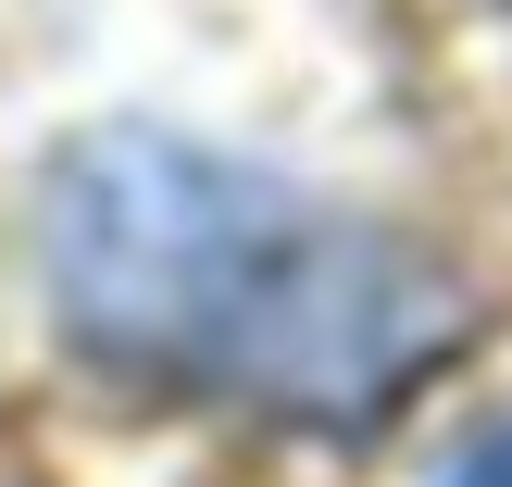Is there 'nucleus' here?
<instances>
[{
    "label": "nucleus",
    "mask_w": 512,
    "mask_h": 487,
    "mask_svg": "<svg viewBox=\"0 0 512 487\" xmlns=\"http://www.w3.org/2000/svg\"><path fill=\"white\" fill-rule=\"evenodd\" d=\"M50 313L138 388L375 425L463 338V275L175 125H88L38 188Z\"/></svg>",
    "instance_id": "1"
},
{
    "label": "nucleus",
    "mask_w": 512,
    "mask_h": 487,
    "mask_svg": "<svg viewBox=\"0 0 512 487\" xmlns=\"http://www.w3.org/2000/svg\"><path fill=\"white\" fill-rule=\"evenodd\" d=\"M450 487H512V425H500L488 450H463V475H450Z\"/></svg>",
    "instance_id": "2"
}]
</instances>
